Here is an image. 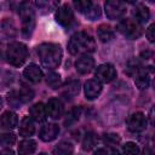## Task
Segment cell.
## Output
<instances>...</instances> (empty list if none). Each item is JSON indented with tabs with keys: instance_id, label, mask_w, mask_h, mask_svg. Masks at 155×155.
Here are the masks:
<instances>
[{
	"instance_id": "cell-6",
	"label": "cell",
	"mask_w": 155,
	"mask_h": 155,
	"mask_svg": "<svg viewBox=\"0 0 155 155\" xmlns=\"http://www.w3.org/2000/svg\"><path fill=\"white\" fill-rule=\"evenodd\" d=\"M104 10L109 19L116 21L122 18L124 15L126 13V4L120 0H108L104 4Z\"/></svg>"
},
{
	"instance_id": "cell-3",
	"label": "cell",
	"mask_w": 155,
	"mask_h": 155,
	"mask_svg": "<svg viewBox=\"0 0 155 155\" xmlns=\"http://www.w3.org/2000/svg\"><path fill=\"white\" fill-rule=\"evenodd\" d=\"M18 13L22 18V35L25 39H29L35 29V13L28 2H21L18 7Z\"/></svg>"
},
{
	"instance_id": "cell-11",
	"label": "cell",
	"mask_w": 155,
	"mask_h": 155,
	"mask_svg": "<svg viewBox=\"0 0 155 155\" xmlns=\"http://www.w3.org/2000/svg\"><path fill=\"white\" fill-rule=\"evenodd\" d=\"M84 91H85V96L87 99H90V101L96 99L97 97H99V94L102 92V84L96 79L87 80L85 82Z\"/></svg>"
},
{
	"instance_id": "cell-9",
	"label": "cell",
	"mask_w": 155,
	"mask_h": 155,
	"mask_svg": "<svg viewBox=\"0 0 155 155\" xmlns=\"http://www.w3.org/2000/svg\"><path fill=\"white\" fill-rule=\"evenodd\" d=\"M147 124H148L147 116L140 111L133 113L127 119V128L134 133H138V132H142L143 130H145Z\"/></svg>"
},
{
	"instance_id": "cell-40",
	"label": "cell",
	"mask_w": 155,
	"mask_h": 155,
	"mask_svg": "<svg viewBox=\"0 0 155 155\" xmlns=\"http://www.w3.org/2000/svg\"><path fill=\"white\" fill-rule=\"evenodd\" d=\"M151 54H153L151 52H145V51H144V52H142V57H145V59H148V58H149V56H151Z\"/></svg>"
},
{
	"instance_id": "cell-19",
	"label": "cell",
	"mask_w": 155,
	"mask_h": 155,
	"mask_svg": "<svg viewBox=\"0 0 155 155\" xmlns=\"http://www.w3.org/2000/svg\"><path fill=\"white\" fill-rule=\"evenodd\" d=\"M46 108L45 105L39 102V103H35L31 108H30V117L38 122H42L46 120Z\"/></svg>"
},
{
	"instance_id": "cell-42",
	"label": "cell",
	"mask_w": 155,
	"mask_h": 155,
	"mask_svg": "<svg viewBox=\"0 0 155 155\" xmlns=\"http://www.w3.org/2000/svg\"><path fill=\"white\" fill-rule=\"evenodd\" d=\"M2 108V101H1V98H0V109Z\"/></svg>"
},
{
	"instance_id": "cell-30",
	"label": "cell",
	"mask_w": 155,
	"mask_h": 155,
	"mask_svg": "<svg viewBox=\"0 0 155 155\" xmlns=\"http://www.w3.org/2000/svg\"><path fill=\"white\" fill-rule=\"evenodd\" d=\"M92 4H93V1H91V0H78V1H74L73 2L74 7L79 12H81L82 15H85L90 10V7L92 6Z\"/></svg>"
},
{
	"instance_id": "cell-39",
	"label": "cell",
	"mask_w": 155,
	"mask_h": 155,
	"mask_svg": "<svg viewBox=\"0 0 155 155\" xmlns=\"http://www.w3.org/2000/svg\"><path fill=\"white\" fill-rule=\"evenodd\" d=\"M0 155H15V154H13V151H12L10 148H6V149H4V150L0 153Z\"/></svg>"
},
{
	"instance_id": "cell-20",
	"label": "cell",
	"mask_w": 155,
	"mask_h": 155,
	"mask_svg": "<svg viewBox=\"0 0 155 155\" xmlns=\"http://www.w3.org/2000/svg\"><path fill=\"white\" fill-rule=\"evenodd\" d=\"M36 150V142L33 139H24L18 145V155H33Z\"/></svg>"
},
{
	"instance_id": "cell-26",
	"label": "cell",
	"mask_w": 155,
	"mask_h": 155,
	"mask_svg": "<svg viewBox=\"0 0 155 155\" xmlns=\"http://www.w3.org/2000/svg\"><path fill=\"white\" fill-rule=\"evenodd\" d=\"M35 6L39 10H41L42 13H47L52 10H56V7L58 6V2L57 1H36Z\"/></svg>"
},
{
	"instance_id": "cell-7",
	"label": "cell",
	"mask_w": 155,
	"mask_h": 155,
	"mask_svg": "<svg viewBox=\"0 0 155 155\" xmlns=\"http://www.w3.org/2000/svg\"><path fill=\"white\" fill-rule=\"evenodd\" d=\"M56 21L58 24H61L64 28H70L74 23V12L68 4H63L59 7L56 8Z\"/></svg>"
},
{
	"instance_id": "cell-2",
	"label": "cell",
	"mask_w": 155,
	"mask_h": 155,
	"mask_svg": "<svg viewBox=\"0 0 155 155\" xmlns=\"http://www.w3.org/2000/svg\"><path fill=\"white\" fill-rule=\"evenodd\" d=\"M94 48H96L94 39L86 31L75 33L68 42V50L71 54H80V53L88 54L93 52Z\"/></svg>"
},
{
	"instance_id": "cell-23",
	"label": "cell",
	"mask_w": 155,
	"mask_h": 155,
	"mask_svg": "<svg viewBox=\"0 0 155 155\" xmlns=\"http://www.w3.org/2000/svg\"><path fill=\"white\" fill-rule=\"evenodd\" d=\"M136 86L139 88V90H147L150 85V75L143 70V71H138V75L136 76Z\"/></svg>"
},
{
	"instance_id": "cell-41",
	"label": "cell",
	"mask_w": 155,
	"mask_h": 155,
	"mask_svg": "<svg viewBox=\"0 0 155 155\" xmlns=\"http://www.w3.org/2000/svg\"><path fill=\"white\" fill-rule=\"evenodd\" d=\"M110 155H122L120 151H117V150H115V149H111L110 150Z\"/></svg>"
},
{
	"instance_id": "cell-15",
	"label": "cell",
	"mask_w": 155,
	"mask_h": 155,
	"mask_svg": "<svg viewBox=\"0 0 155 155\" xmlns=\"http://www.w3.org/2000/svg\"><path fill=\"white\" fill-rule=\"evenodd\" d=\"M132 15L134 17V21L138 22L139 24L147 23L149 21V18H150V11L143 4H137L132 10Z\"/></svg>"
},
{
	"instance_id": "cell-10",
	"label": "cell",
	"mask_w": 155,
	"mask_h": 155,
	"mask_svg": "<svg viewBox=\"0 0 155 155\" xmlns=\"http://www.w3.org/2000/svg\"><path fill=\"white\" fill-rule=\"evenodd\" d=\"M46 115L50 116L53 120L59 119L63 115L64 108H63V103L58 99V98H51L48 99L47 104H46Z\"/></svg>"
},
{
	"instance_id": "cell-27",
	"label": "cell",
	"mask_w": 155,
	"mask_h": 155,
	"mask_svg": "<svg viewBox=\"0 0 155 155\" xmlns=\"http://www.w3.org/2000/svg\"><path fill=\"white\" fill-rule=\"evenodd\" d=\"M7 103L10 104V107L15 108V109H18L21 108V105L23 104L21 98H19V94H18V91H11L7 93Z\"/></svg>"
},
{
	"instance_id": "cell-5",
	"label": "cell",
	"mask_w": 155,
	"mask_h": 155,
	"mask_svg": "<svg viewBox=\"0 0 155 155\" xmlns=\"http://www.w3.org/2000/svg\"><path fill=\"white\" fill-rule=\"evenodd\" d=\"M116 29L125 38L131 39V40H136L138 38H140L142 34H143L142 24H139L138 22H136L132 18H124V19H121L117 23Z\"/></svg>"
},
{
	"instance_id": "cell-28",
	"label": "cell",
	"mask_w": 155,
	"mask_h": 155,
	"mask_svg": "<svg viewBox=\"0 0 155 155\" xmlns=\"http://www.w3.org/2000/svg\"><path fill=\"white\" fill-rule=\"evenodd\" d=\"M46 82H47V85H48L51 88L56 90V88L61 87V84H62L61 75H59L58 73H50V74L47 75V78H46Z\"/></svg>"
},
{
	"instance_id": "cell-13",
	"label": "cell",
	"mask_w": 155,
	"mask_h": 155,
	"mask_svg": "<svg viewBox=\"0 0 155 155\" xmlns=\"http://www.w3.org/2000/svg\"><path fill=\"white\" fill-rule=\"evenodd\" d=\"M59 133V126L57 124H47L41 127L39 132V137L44 142H51L57 138Z\"/></svg>"
},
{
	"instance_id": "cell-37",
	"label": "cell",
	"mask_w": 155,
	"mask_h": 155,
	"mask_svg": "<svg viewBox=\"0 0 155 155\" xmlns=\"http://www.w3.org/2000/svg\"><path fill=\"white\" fill-rule=\"evenodd\" d=\"M110 148H99L93 153V155H110Z\"/></svg>"
},
{
	"instance_id": "cell-21",
	"label": "cell",
	"mask_w": 155,
	"mask_h": 155,
	"mask_svg": "<svg viewBox=\"0 0 155 155\" xmlns=\"http://www.w3.org/2000/svg\"><path fill=\"white\" fill-rule=\"evenodd\" d=\"M97 36L102 42H108L114 38V30L107 24H101L97 28Z\"/></svg>"
},
{
	"instance_id": "cell-14",
	"label": "cell",
	"mask_w": 155,
	"mask_h": 155,
	"mask_svg": "<svg viewBox=\"0 0 155 155\" xmlns=\"http://www.w3.org/2000/svg\"><path fill=\"white\" fill-rule=\"evenodd\" d=\"M23 75L27 80H29L33 84H39L44 78L42 70L39 68V65H36L34 63H30L29 65H27V68L23 71Z\"/></svg>"
},
{
	"instance_id": "cell-35",
	"label": "cell",
	"mask_w": 155,
	"mask_h": 155,
	"mask_svg": "<svg viewBox=\"0 0 155 155\" xmlns=\"http://www.w3.org/2000/svg\"><path fill=\"white\" fill-rule=\"evenodd\" d=\"M104 140L108 144H116V143L120 142V137L117 134H115V133H110V134H105L104 136Z\"/></svg>"
},
{
	"instance_id": "cell-18",
	"label": "cell",
	"mask_w": 155,
	"mask_h": 155,
	"mask_svg": "<svg viewBox=\"0 0 155 155\" xmlns=\"http://www.w3.org/2000/svg\"><path fill=\"white\" fill-rule=\"evenodd\" d=\"M16 33H17L16 27H15V24L10 19H5L1 23V25H0V36L4 40L15 38L16 36Z\"/></svg>"
},
{
	"instance_id": "cell-22",
	"label": "cell",
	"mask_w": 155,
	"mask_h": 155,
	"mask_svg": "<svg viewBox=\"0 0 155 155\" xmlns=\"http://www.w3.org/2000/svg\"><path fill=\"white\" fill-rule=\"evenodd\" d=\"M74 147L70 142H61L58 143L53 149V155H73Z\"/></svg>"
},
{
	"instance_id": "cell-33",
	"label": "cell",
	"mask_w": 155,
	"mask_h": 155,
	"mask_svg": "<svg viewBox=\"0 0 155 155\" xmlns=\"http://www.w3.org/2000/svg\"><path fill=\"white\" fill-rule=\"evenodd\" d=\"M15 143H16V136L13 133L8 132V133H4V134L0 136V144L1 145L8 148V147L13 145Z\"/></svg>"
},
{
	"instance_id": "cell-1",
	"label": "cell",
	"mask_w": 155,
	"mask_h": 155,
	"mask_svg": "<svg viewBox=\"0 0 155 155\" xmlns=\"http://www.w3.org/2000/svg\"><path fill=\"white\" fill-rule=\"evenodd\" d=\"M36 53L40 58L42 67L46 69H56L62 61V48L58 44L53 42H42L36 47Z\"/></svg>"
},
{
	"instance_id": "cell-38",
	"label": "cell",
	"mask_w": 155,
	"mask_h": 155,
	"mask_svg": "<svg viewBox=\"0 0 155 155\" xmlns=\"http://www.w3.org/2000/svg\"><path fill=\"white\" fill-rule=\"evenodd\" d=\"M143 155H154V151L150 147H147L144 150H143Z\"/></svg>"
},
{
	"instance_id": "cell-24",
	"label": "cell",
	"mask_w": 155,
	"mask_h": 155,
	"mask_svg": "<svg viewBox=\"0 0 155 155\" xmlns=\"http://www.w3.org/2000/svg\"><path fill=\"white\" fill-rule=\"evenodd\" d=\"M97 142H98L97 134L94 132H87L84 137V140H82V149L85 151H88L96 147Z\"/></svg>"
},
{
	"instance_id": "cell-32",
	"label": "cell",
	"mask_w": 155,
	"mask_h": 155,
	"mask_svg": "<svg viewBox=\"0 0 155 155\" xmlns=\"http://www.w3.org/2000/svg\"><path fill=\"white\" fill-rule=\"evenodd\" d=\"M80 114H81V109H80L79 107H75V108L70 109V111L67 114L65 125L68 126V125H71V124H74L75 121H78V120H79Z\"/></svg>"
},
{
	"instance_id": "cell-12",
	"label": "cell",
	"mask_w": 155,
	"mask_h": 155,
	"mask_svg": "<svg viewBox=\"0 0 155 155\" xmlns=\"http://www.w3.org/2000/svg\"><path fill=\"white\" fill-rule=\"evenodd\" d=\"M94 67V59L90 54H82L75 63L76 71L80 73L81 75L88 74Z\"/></svg>"
},
{
	"instance_id": "cell-25",
	"label": "cell",
	"mask_w": 155,
	"mask_h": 155,
	"mask_svg": "<svg viewBox=\"0 0 155 155\" xmlns=\"http://www.w3.org/2000/svg\"><path fill=\"white\" fill-rule=\"evenodd\" d=\"M18 94H19L22 103H28L29 101H31L34 98V91L25 85H22V87L18 91Z\"/></svg>"
},
{
	"instance_id": "cell-34",
	"label": "cell",
	"mask_w": 155,
	"mask_h": 155,
	"mask_svg": "<svg viewBox=\"0 0 155 155\" xmlns=\"http://www.w3.org/2000/svg\"><path fill=\"white\" fill-rule=\"evenodd\" d=\"M122 150L125 155H139V148L133 142H127L126 144H124Z\"/></svg>"
},
{
	"instance_id": "cell-16",
	"label": "cell",
	"mask_w": 155,
	"mask_h": 155,
	"mask_svg": "<svg viewBox=\"0 0 155 155\" xmlns=\"http://www.w3.org/2000/svg\"><path fill=\"white\" fill-rule=\"evenodd\" d=\"M35 133V124L30 116L23 117L19 124V134L22 137H30Z\"/></svg>"
},
{
	"instance_id": "cell-17",
	"label": "cell",
	"mask_w": 155,
	"mask_h": 155,
	"mask_svg": "<svg viewBox=\"0 0 155 155\" xmlns=\"http://www.w3.org/2000/svg\"><path fill=\"white\" fill-rule=\"evenodd\" d=\"M0 125L6 130H12L18 125V117L13 111H5L0 117Z\"/></svg>"
},
{
	"instance_id": "cell-36",
	"label": "cell",
	"mask_w": 155,
	"mask_h": 155,
	"mask_svg": "<svg viewBox=\"0 0 155 155\" xmlns=\"http://www.w3.org/2000/svg\"><path fill=\"white\" fill-rule=\"evenodd\" d=\"M155 25L154 24H150L149 25V28L147 29V33H145V35H147V38H148V40L150 41V42H154L155 41V34H154V31H155Z\"/></svg>"
},
{
	"instance_id": "cell-29",
	"label": "cell",
	"mask_w": 155,
	"mask_h": 155,
	"mask_svg": "<svg viewBox=\"0 0 155 155\" xmlns=\"http://www.w3.org/2000/svg\"><path fill=\"white\" fill-rule=\"evenodd\" d=\"M79 91H80V82L78 80H70L65 85L64 93L67 96H75V94L79 93Z\"/></svg>"
},
{
	"instance_id": "cell-31",
	"label": "cell",
	"mask_w": 155,
	"mask_h": 155,
	"mask_svg": "<svg viewBox=\"0 0 155 155\" xmlns=\"http://www.w3.org/2000/svg\"><path fill=\"white\" fill-rule=\"evenodd\" d=\"M87 19H90V21H96L97 18H99L101 17V7H99V5L98 4H92V6L90 7V10L84 15Z\"/></svg>"
},
{
	"instance_id": "cell-43",
	"label": "cell",
	"mask_w": 155,
	"mask_h": 155,
	"mask_svg": "<svg viewBox=\"0 0 155 155\" xmlns=\"http://www.w3.org/2000/svg\"><path fill=\"white\" fill-rule=\"evenodd\" d=\"M39 155H48V154H46V153H40Z\"/></svg>"
},
{
	"instance_id": "cell-8",
	"label": "cell",
	"mask_w": 155,
	"mask_h": 155,
	"mask_svg": "<svg viewBox=\"0 0 155 155\" xmlns=\"http://www.w3.org/2000/svg\"><path fill=\"white\" fill-rule=\"evenodd\" d=\"M94 75H96V80H98L101 84L102 82L107 84V82L113 81L116 78V69L114 68L113 64L104 63L97 67Z\"/></svg>"
},
{
	"instance_id": "cell-4",
	"label": "cell",
	"mask_w": 155,
	"mask_h": 155,
	"mask_svg": "<svg viewBox=\"0 0 155 155\" xmlns=\"http://www.w3.org/2000/svg\"><path fill=\"white\" fill-rule=\"evenodd\" d=\"M7 62L15 67H21L28 58V48L23 42H11L6 50Z\"/></svg>"
}]
</instances>
